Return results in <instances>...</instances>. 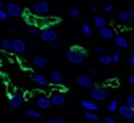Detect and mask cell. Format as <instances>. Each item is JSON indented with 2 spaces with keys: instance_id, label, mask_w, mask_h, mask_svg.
<instances>
[{
  "instance_id": "obj_1",
  "label": "cell",
  "mask_w": 134,
  "mask_h": 123,
  "mask_svg": "<svg viewBox=\"0 0 134 123\" xmlns=\"http://www.w3.org/2000/svg\"><path fill=\"white\" fill-rule=\"evenodd\" d=\"M65 59L71 64H81L85 60V52L80 47H71L65 52Z\"/></svg>"
},
{
  "instance_id": "obj_2",
  "label": "cell",
  "mask_w": 134,
  "mask_h": 123,
  "mask_svg": "<svg viewBox=\"0 0 134 123\" xmlns=\"http://www.w3.org/2000/svg\"><path fill=\"white\" fill-rule=\"evenodd\" d=\"M40 39L44 42H56L58 39V33L54 28H45L40 33Z\"/></svg>"
},
{
  "instance_id": "obj_3",
  "label": "cell",
  "mask_w": 134,
  "mask_h": 123,
  "mask_svg": "<svg viewBox=\"0 0 134 123\" xmlns=\"http://www.w3.org/2000/svg\"><path fill=\"white\" fill-rule=\"evenodd\" d=\"M33 12L37 16H47L51 12V7L46 1H37L33 5Z\"/></svg>"
},
{
  "instance_id": "obj_4",
  "label": "cell",
  "mask_w": 134,
  "mask_h": 123,
  "mask_svg": "<svg viewBox=\"0 0 134 123\" xmlns=\"http://www.w3.org/2000/svg\"><path fill=\"white\" fill-rule=\"evenodd\" d=\"M76 83H77L79 87H81V88L83 89H92L93 88V79L91 76H88V75H85V74H81L79 75L77 77H76Z\"/></svg>"
},
{
  "instance_id": "obj_5",
  "label": "cell",
  "mask_w": 134,
  "mask_h": 123,
  "mask_svg": "<svg viewBox=\"0 0 134 123\" xmlns=\"http://www.w3.org/2000/svg\"><path fill=\"white\" fill-rule=\"evenodd\" d=\"M91 98L93 99L94 102H104L108 98V92H106L104 88H100V87H93L91 89Z\"/></svg>"
},
{
  "instance_id": "obj_6",
  "label": "cell",
  "mask_w": 134,
  "mask_h": 123,
  "mask_svg": "<svg viewBox=\"0 0 134 123\" xmlns=\"http://www.w3.org/2000/svg\"><path fill=\"white\" fill-rule=\"evenodd\" d=\"M23 100H24V98L22 94L18 92H15L9 97V106L11 109H18L23 104Z\"/></svg>"
},
{
  "instance_id": "obj_7",
  "label": "cell",
  "mask_w": 134,
  "mask_h": 123,
  "mask_svg": "<svg viewBox=\"0 0 134 123\" xmlns=\"http://www.w3.org/2000/svg\"><path fill=\"white\" fill-rule=\"evenodd\" d=\"M5 11L7 12V15L10 17H13V18H17V17L22 15V9H21L18 4L16 3H9L5 6Z\"/></svg>"
},
{
  "instance_id": "obj_8",
  "label": "cell",
  "mask_w": 134,
  "mask_h": 123,
  "mask_svg": "<svg viewBox=\"0 0 134 123\" xmlns=\"http://www.w3.org/2000/svg\"><path fill=\"white\" fill-rule=\"evenodd\" d=\"M51 103H52V106H58V108H60V106H63V105L66 103V97L64 93L62 92H54L51 96Z\"/></svg>"
},
{
  "instance_id": "obj_9",
  "label": "cell",
  "mask_w": 134,
  "mask_h": 123,
  "mask_svg": "<svg viewBox=\"0 0 134 123\" xmlns=\"http://www.w3.org/2000/svg\"><path fill=\"white\" fill-rule=\"evenodd\" d=\"M35 104L39 109L41 110H48V109L52 108V103H51V99L47 98L45 96H40L39 98L35 100Z\"/></svg>"
},
{
  "instance_id": "obj_10",
  "label": "cell",
  "mask_w": 134,
  "mask_h": 123,
  "mask_svg": "<svg viewBox=\"0 0 134 123\" xmlns=\"http://www.w3.org/2000/svg\"><path fill=\"white\" fill-rule=\"evenodd\" d=\"M114 40V45H115L117 48H121V49H126L129 47V41L126 36L123 35H115V37L112 39Z\"/></svg>"
},
{
  "instance_id": "obj_11",
  "label": "cell",
  "mask_w": 134,
  "mask_h": 123,
  "mask_svg": "<svg viewBox=\"0 0 134 123\" xmlns=\"http://www.w3.org/2000/svg\"><path fill=\"white\" fill-rule=\"evenodd\" d=\"M98 34H99V36L102 37V39H105V40H111V39L115 37L114 29L108 27V25H105V27H103V28H99V29H98Z\"/></svg>"
},
{
  "instance_id": "obj_12",
  "label": "cell",
  "mask_w": 134,
  "mask_h": 123,
  "mask_svg": "<svg viewBox=\"0 0 134 123\" xmlns=\"http://www.w3.org/2000/svg\"><path fill=\"white\" fill-rule=\"evenodd\" d=\"M12 51L15 53L22 54V53H24L27 51V45L21 39H15V40H12Z\"/></svg>"
},
{
  "instance_id": "obj_13",
  "label": "cell",
  "mask_w": 134,
  "mask_h": 123,
  "mask_svg": "<svg viewBox=\"0 0 134 123\" xmlns=\"http://www.w3.org/2000/svg\"><path fill=\"white\" fill-rule=\"evenodd\" d=\"M119 114L121 115L122 117H125L126 120H132L134 118V109L129 108L128 105L123 104L119 106Z\"/></svg>"
},
{
  "instance_id": "obj_14",
  "label": "cell",
  "mask_w": 134,
  "mask_h": 123,
  "mask_svg": "<svg viewBox=\"0 0 134 123\" xmlns=\"http://www.w3.org/2000/svg\"><path fill=\"white\" fill-rule=\"evenodd\" d=\"M31 63L34 65L35 68L37 69H42V68H46L47 64H48V60L45 58L44 55H40V54H35L31 59Z\"/></svg>"
},
{
  "instance_id": "obj_15",
  "label": "cell",
  "mask_w": 134,
  "mask_h": 123,
  "mask_svg": "<svg viewBox=\"0 0 134 123\" xmlns=\"http://www.w3.org/2000/svg\"><path fill=\"white\" fill-rule=\"evenodd\" d=\"M48 81L54 85H62L63 81H64V77H63V74L58 70H53L50 72V76H48Z\"/></svg>"
},
{
  "instance_id": "obj_16",
  "label": "cell",
  "mask_w": 134,
  "mask_h": 123,
  "mask_svg": "<svg viewBox=\"0 0 134 123\" xmlns=\"http://www.w3.org/2000/svg\"><path fill=\"white\" fill-rule=\"evenodd\" d=\"M81 106L86 111H91V112H96V111L99 110V105L96 102H92V100H82Z\"/></svg>"
},
{
  "instance_id": "obj_17",
  "label": "cell",
  "mask_w": 134,
  "mask_h": 123,
  "mask_svg": "<svg viewBox=\"0 0 134 123\" xmlns=\"http://www.w3.org/2000/svg\"><path fill=\"white\" fill-rule=\"evenodd\" d=\"M31 80L34 81V82H36L39 86H47L50 83V81L47 80L42 74H40V72H34V74L31 75Z\"/></svg>"
},
{
  "instance_id": "obj_18",
  "label": "cell",
  "mask_w": 134,
  "mask_h": 123,
  "mask_svg": "<svg viewBox=\"0 0 134 123\" xmlns=\"http://www.w3.org/2000/svg\"><path fill=\"white\" fill-rule=\"evenodd\" d=\"M93 23H94V25H96V28L99 29V28H103L106 25V19L104 18L103 16L97 15L93 17Z\"/></svg>"
},
{
  "instance_id": "obj_19",
  "label": "cell",
  "mask_w": 134,
  "mask_h": 123,
  "mask_svg": "<svg viewBox=\"0 0 134 123\" xmlns=\"http://www.w3.org/2000/svg\"><path fill=\"white\" fill-rule=\"evenodd\" d=\"M0 47L4 51H12V40H10L7 37H4L0 40Z\"/></svg>"
},
{
  "instance_id": "obj_20",
  "label": "cell",
  "mask_w": 134,
  "mask_h": 123,
  "mask_svg": "<svg viewBox=\"0 0 134 123\" xmlns=\"http://www.w3.org/2000/svg\"><path fill=\"white\" fill-rule=\"evenodd\" d=\"M24 114L27 117L33 118V120H35V118H41V116H42V114H41L40 111L33 110V109H27V110L24 111Z\"/></svg>"
},
{
  "instance_id": "obj_21",
  "label": "cell",
  "mask_w": 134,
  "mask_h": 123,
  "mask_svg": "<svg viewBox=\"0 0 134 123\" xmlns=\"http://www.w3.org/2000/svg\"><path fill=\"white\" fill-rule=\"evenodd\" d=\"M119 102L117 100H111V102L108 104V106H106V110L109 111V112H111V114H114V112H116V111H119Z\"/></svg>"
},
{
  "instance_id": "obj_22",
  "label": "cell",
  "mask_w": 134,
  "mask_h": 123,
  "mask_svg": "<svg viewBox=\"0 0 134 123\" xmlns=\"http://www.w3.org/2000/svg\"><path fill=\"white\" fill-rule=\"evenodd\" d=\"M117 19H119L121 23H128V22L131 21V17L127 13V11H120L117 13Z\"/></svg>"
},
{
  "instance_id": "obj_23",
  "label": "cell",
  "mask_w": 134,
  "mask_h": 123,
  "mask_svg": "<svg viewBox=\"0 0 134 123\" xmlns=\"http://www.w3.org/2000/svg\"><path fill=\"white\" fill-rule=\"evenodd\" d=\"M99 63L102 65H110L112 63V58L110 54H102L99 57Z\"/></svg>"
},
{
  "instance_id": "obj_24",
  "label": "cell",
  "mask_w": 134,
  "mask_h": 123,
  "mask_svg": "<svg viewBox=\"0 0 134 123\" xmlns=\"http://www.w3.org/2000/svg\"><path fill=\"white\" fill-rule=\"evenodd\" d=\"M85 117L87 118L88 121H92V122H98L100 120V116L96 112H91V111H86L85 114Z\"/></svg>"
},
{
  "instance_id": "obj_25",
  "label": "cell",
  "mask_w": 134,
  "mask_h": 123,
  "mask_svg": "<svg viewBox=\"0 0 134 123\" xmlns=\"http://www.w3.org/2000/svg\"><path fill=\"white\" fill-rule=\"evenodd\" d=\"M81 30L86 36H90V35L92 34V28H91V25L88 24L87 22H83L81 24Z\"/></svg>"
},
{
  "instance_id": "obj_26",
  "label": "cell",
  "mask_w": 134,
  "mask_h": 123,
  "mask_svg": "<svg viewBox=\"0 0 134 123\" xmlns=\"http://www.w3.org/2000/svg\"><path fill=\"white\" fill-rule=\"evenodd\" d=\"M69 13H70V17H71V18H80L81 10L79 9V7H71L70 11H69Z\"/></svg>"
},
{
  "instance_id": "obj_27",
  "label": "cell",
  "mask_w": 134,
  "mask_h": 123,
  "mask_svg": "<svg viewBox=\"0 0 134 123\" xmlns=\"http://www.w3.org/2000/svg\"><path fill=\"white\" fill-rule=\"evenodd\" d=\"M126 105H128L129 108L134 109V96H127L126 97Z\"/></svg>"
},
{
  "instance_id": "obj_28",
  "label": "cell",
  "mask_w": 134,
  "mask_h": 123,
  "mask_svg": "<svg viewBox=\"0 0 134 123\" xmlns=\"http://www.w3.org/2000/svg\"><path fill=\"white\" fill-rule=\"evenodd\" d=\"M47 123H66V121H65V118H63V117H53V118H51Z\"/></svg>"
},
{
  "instance_id": "obj_29",
  "label": "cell",
  "mask_w": 134,
  "mask_h": 123,
  "mask_svg": "<svg viewBox=\"0 0 134 123\" xmlns=\"http://www.w3.org/2000/svg\"><path fill=\"white\" fill-rule=\"evenodd\" d=\"M28 35L29 37H36L37 35H39V30H37L36 28H29V30H28Z\"/></svg>"
},
{
  "instance_id": "obj_30",
  "label": "cell",
  "mask_w": 134,
  "mask_h": 123,
  "mask_svg": "<svg viewBox=\"0 0 134 123\" xmlns=\"http://www.w3.org/2000/svg\"><path fill=\"white\" fill-rule=\"evenodd\" d=\"M51 49H52L53 52H58V51H60L62 49V45H60L59 42H52V45H51Z\"/></svg>"
},
{
  "instance_id": "obj_31",
  "label": "cell",
  "mask_w": 134,
  "mask_h": 123,
  "mask_svg": "<svg viewBox=\"0 0 134 123\" xmlns=\"http://www.w3.org/2000/svg\"><path fill=\"white\" fill-rule=\"evenodd\" d=\"M111 58H112V63H115V64H119L120 62H121V55L116 52L111 55Z\"/></svg>"
},
{
  "instance_id": "obj_32",
  "label": "cell",
  "mask_w": 134,
  "mask_h": 123,
  "mask_svg": "<svg viewBox=\"0 0 134 123\" xmlns=\"http://www.w3.org/2000/svg\"><path fill=\"white\" fill-rule=\"evenodd\" d=\"M7 17H9V15H7V12L5 11V10H0V21H6Z\"/></svg>"
},
{
  "instance_id": "obj_33",
  "label": "cell",
  "mask_w": 134,
  "mask_h": 123,
  "mask_svg": "<svg viewBox=\"0 0 134 123\" xmlns=\"http://www.w3.org/2000/svg\"><path fill=\"white\" fill-rule=\"evenodd\" d=\"M94 52L96 53H98V54H105V48L104 47H102V46H97L96 48H94Z\"/></svg>"
},
{
  "instance_id": "obj_34",
  "label": "cell",
  "mask_w": 134,
  "mask_h": 123,
  "mask_svg": "<svg viewBox=\"0 0 134 123\" xmlns=\"http://www.w3.org/2000/svg\"><path fill=\"white\" fill-rule=\"evenodd\" d=\"M88 71H90L92 75H94V76L99 75V70H98V68H96V66H90V68H88Z\"/></svg>"
},
{
  "instance_id": "obj_35",
  "label": "cell",
  "mask_w": 134,
  "mask_h": 123,
  "mask_svg": "<svg viewBox=\"0 0 134 123\" xmlns=\"http://www.w3.org/2000/svg\"><path fill=\"white\" fill-rule=\"evenodd\" d=\"M103 11H104L105 13H109V12H111V11H114V5L109 4V5H106V6H104Z\"/></svg>"
},
{
  "instance_id": "obj_36",
  "label": "cell",
  "mask_w": 134,
  "mask_h": 123,
  "mask_svg": "<svg viewBox=\"0 0 134 123\" xmlns=\"http://www.w3.org/2000/svg\"><path fill=\"white\" fill-rule=\"evenodd\" d=\"M127 63L129 65H133L134 66V53H131V54L127 57Z\"/></svg>"
},
{
  "instance_id": "obj_37",
  "label": "cell",
  "mask_w": 134,
  "mask_h": 123,
  "mask_svg": "<svg viewBox=\"0 0 134 123\" xmlns=\"http://www.w3.org/2000/svg\"><path fill=\"white\" fill-rule=\"evenodd\" d=\"M104 122L105 123H117L116 122L112 117H110V116H106V117H104Z\"/></svg>"
},
{
  "instance_id": "obj_38",
  "label": "cell",
  "mask_w": 134,
  "mask_h": 123,
  "mask_svg": "<svg viewBox=\"0 0 134 123\" xmlns=\"http://www.w3.org/2000/svg\"><path fill=\"white\" fill-rule=\"evenodd\" d=\"M128 82L131 83L132 86H134V74L129 75V77H128Z\"/></svg>"
},
{
  "instance_id": "obj_39",
  "label": "cell",
  "mask_w": 134,
  "mask_h": 123,
  "mask_svg": "<svg viewBox=\"0 0 134 123\" xmlns=\"http://www.w3.org/2000/svg\"><path fill=\"white\" fill-rule=\"evenodd\" d=\"M9 33L10 34H16V33H17V28L16 27H10L9 28Z\"/></svg>"
},
{
  "instance_id": "obj_40",
  "label": "cell",
  "mask_w": 134,
  "mask_h": 123,
  "mask_svg": "<svg viewBox=\"0 0 134 123\" xmlns=\"http://www.w3.org/2000/svg\"><path fill=\"white\" fill-rule=\"evenodd\" d=\"M127 13L129 15L131 18H134V9H128L127 10Z\"/></svg>"
},
{
  "instance_id": "obj_41",
  "label": "cell",
  "mask_w": 134,
  "mask_h": 123,
  "mask_svg": "<svg viewBox=\"0 0 134 123\" xmlns=\"http://www.w3.org/2000/svg\"><path fill=\"white\" fill-rule=\"evenodd\" d=\"M90 11H91V12H93V13H96V12H98V11H99V9H98L97 6H92L90 9Z\"/></svg>"
},
{
  "instance_id": "obj_42",
  "label": "cell",
  "mask_w": 134,
  "mask_h": 123,
  "mask_svg": "<svg viewBox=\"0 0 134 123\" xmlns=\"http://www.w3.org/2000/svg\"><path fill=\"white\" fill-rule=\"evenodd\" d=\"M4 7H5V4H4L3 0H0V10H3Z\"/></svg>"
},
{
  "instance_id": "obj_43",
  "label": "cell",
  "mask_w": 134,
  "mask_h": 123,
  "mask_svg": "<svg viewBox=\"0 0 134 123\" xmlns=\"http://www.w3.org/2000/svg\"><path fill=\"white\" fill-rule=\"evenodd\" d=\"M116 53H119L120 55H122V54H123V51H122L121 48H117V49H116Z\"/></svg>"
},
{
  "instance_id": "obj_44",
  "label": "cell",
  "mask_w": 134,
  "mask_h": 123,
  "mask_svg": "<svg viewBox=\"0 0 134 123\" xmlns=\"http://www.w3.org/2000/svg\"><path fill=\"white\" fill-rule=\"evenodd\" d=\"M39 45V42H35V41H31L30 42V46H37Z\"/></svg>"
},
{
  "instance_id": "obj_45",
  "label": "cell",
  "mask_w": 134,
  "mask_h": 123,
  "mask_svg": "<svg viewBox=\"0 0 134 123\" xmlns=\"http://www.w3.org/2000/svg\"><path fill=\"white\" fill-rule=\"evenodd\" d=\"M105 1H114V0H105Z\"/></svg>"
}]
</instances>
